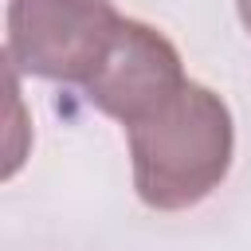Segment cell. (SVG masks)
I'll return each instance as SVG.
<instances>
[{
    "label": "cell",
    "mask_w": 251,
    "mask_h": 251,
    "mask_svg": "<svg viewBox=\"0 0 251 251\" xmlns=\"http://www.w3.org/2000/svg\"><path fill=\"white\" fill-rule=\"evenodd\" d=\"M235 8H239V20H243V27L251 35V0H235Z\"/></svg>",
    "instance_id": "277c9868"
},
{
    "label": "cell",
    "mask_w": 251,
    "mask_h": 251,
    "mask_svg": "<svg viewBox=\"0 0 251 251\" xmlns=\"http://www.w3.org/2000/svg\"><path fill=\"white\" fill-rule=\"evenodd\" d=\"M126 133L133 157V188L157 212H184L200 204L231 169V110L216 90L192 78Z\"/></svg>",
    "instance_id": "6da1fadb"
},
{
    "label": "cell",
    "mask_w": 251,
    "mask_h": 251,
    "mask_svg": "<svg viewBox=\"0 0 251 251\" xmlns=\"http://www.w3.org/2000/svg\"><path fill=\"white\" fill-rule=\"evenodd\" d=\"M184 82L188 78L176 47L157 27L141 20H122L102 67L82 86V94L94 110H102L106 118L129 129L153 110H161Z\"/></svg>",
    "instance_id": "3957f363"
},
{
    "label": "cell",
    "mask_w": 251,
    "mask_h": 251,
    "mask_svg": "<svg viewBox=\"0 0 251 251\" xmlns=\"http://www.w3.org/2000/svg\"><path fill=\"white\" fill-rule=\"evenodd\" d=\"M122 20L110 0H12L4 55L24 75L86 86Z\"/></svg>",
    "instance_id": "7a4b0ae2"
}]
</instances>
